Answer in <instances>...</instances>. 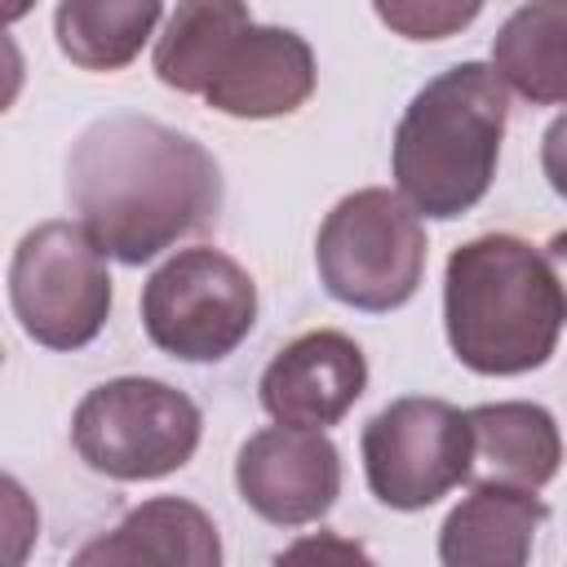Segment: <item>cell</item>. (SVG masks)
<instances>
[{"label":"cell","mask_w":567,"mask_h":567,"mask_svg":"<svg viewBox=\"0 0 567 567\" xmlns=\"http://www.w3.org/2000/svg\"><path fill=\"white\" fill-rule=\"evenodd\" d=\"M66 199L106 257L142 266L217 217L221 168L190 133L124 111L75 137Z\"/></svg>","instance_id":"cell-1"},{"label":"cell","mask_w":567,"mask_h":567,"mask_svg":"<svg viewBox=\"0 0 567 567\" xmlns=\"http://www.w3.org/2000/svg\"><path fill=\"white\" fill-rule=\"evenodd\" d=\"M567 323V292L545 252L518 235H478L447 257L443 328L478 377H523L549 363Z\"/></svg>","instance_id":"cell-2"},{"label":"cell","mask_w":567,"mask_h":567,"mask_svg":"<svg viewBox=\"0 0 567 567\" xmlns=\"http://www.w3.org/2000/svg\"><path fill=\"white\" fill-rule=\"evenodd\" d=\"M509 89L487 62H456L434 75L394 128V190L434 221L470 213L501 159Z\"/></svg>","instance_id":"cell-3"},{"label":"cell","mask_w":567,"mask_h":567,"mask_svg":"<svg viewBox=\"0 0 567 567\" xmlns=\"http://www.w3.org/2000/svg\"><path fill=\"white\" fill-rule=\"evenodd\" d=\"M425 252L421 213L385 186H363L337 199L315 239V266L328 297L368 315L412 301L425 275Z\"/></svg>","instance_id":"cell-4"},{"label":"cell","mask_w":567,"mask_h":567,"mask_svg":"<svg viewBox=\"0 0 567 567\" xmlns=\"http://www.w3.org/2000/svg\"><path fill=\"white\" fill-rule=\"evenodd\" d=\"M204 434L190 394L155 377H115L93 385L75 416L71 443L93 474L115 483H151L182 470Z\"/></svg>","instance_id":"cell-5"},{"label":"cell","mask_w":567,"mask_h":567,"mask_svg":"<svg viewBox=\"0 0 567 567\" xmlns=\"http://www.w3.org/2000/svg\"><path fill=\"white\" fill-rule=\"evenodd\" d=\"M9 306L35 346H89L111 319L106 248L80 221H40L13 248Z\"/></svg>","instance_id":"cell-6"},{"label":"cell","mask_w":567,"mask_h":567,"mask_svg":"<svg viewBox=\"0 0 567 567\" xmlns=\"http://www.w3.org/2000/svg\"><path fill=\"white\" fill-rule=\"evenodd\" d=\"M257 323V284L221 248H182L142 284V328L182 363H217Z\"/></svg>","instance_id":"cell-7"},{"label":"cell","mask_w":567,"mask_h":567,"mask_svg":"<svg viewBox=\"0 0 567 567\" xmlns=\"http://www.w3.org/2000/svg\"><path fill=\"white\" fill-rule=\"evenodd\" d=\"M363 474L381 505L425 509L470 478V416L447 399H394L363 425Z\"/></svg>","instance_id":"cell-8"},{"label":"cell","mask_w":567,"mask_h":567,"mask_svg":"<svg viewBox=\"0 0 567 567\" xmlns=\"http://www.w3.org/2000/svg\"><path fill=\"white\" fill-rule=\"evenodd\" d=\"M235 487L266 523L306 527L319 523L341 496V452L323 430L275 421L239 447Z\"/></svg>","instance_id":"cell-9"},{"label":"cell","mask_w":567,"mask_h":567,"mask_svg":"<svg viewBox=\"0 0 567 567\" xmlns=\"http://www.w3.org/2000/svg\"><path fill=\"white\" fill-rule=\"evenodd\" d=\"M368 390V359L354 337L337 328H315L288 341L261 372L257 399L284 425L328 430Z\"/></svg>","instance_id":"cell-10"},{"label":"cell","mask_w":567,"mask_h":567,"mask_svg":"<svg viewBox=\"0 0 567 567\" xmlns=\"http://www.w3.org/2000/svg\"><path fill=\"white\" fill-rule=\"evenodd\" d=\"M315 93V49L288 27L248 22L213 66L204 102L235 120H275Z\"/></svg>","instance_id":"cell-11"},{"label":"cell","mask_w":567,"mask_h":567,"mask_svg":"<svg viewBox=\"0 0 567 567\" xmlns=\"http://www.w3.org/2000/svg\"><path fill=\"white\" fill-rule=\"evenodd\" d=\"M545 518L549 509L532 487L474 483L439 527V558L447 567H523Z\"/></svg>","instance_id":"cell-12"},{"label":"cell","mask_w":567,"mask_h":567,"mask_svg":"<svg viewBox=\"0 0 567 567\" xmlns=\"http://www.w3.org/2000/svg\"><path fill=\"white\" fill-rule=\"evenodd\" d=\"M474 461L470 483H514V487H545L563 465V434L549 408L540 403H478L465 412Z\"/></svg>","instance_id":"cell-13"},{"label":"cell","mask_w":567,"mask_h":567,"mask_svg":"<svg viewBox=\"0 0 567 567\" xmlns=\"http://www.w3.org/2000/svg\"><path fill=\"white\" fill-rule=\"evenodd\" d=\"M80 567L97 563H177V567H217L221 540L213 518L182 496H155L128 509L106 536L89 540L75 554Z\"/></svg>","instance_id":"cell-14"},{"label":"cell","mask_w":567,"mask_h":567,"mask_svg":"<svg viewBox=\"0 0 567 567\" xmlns=\"http://www.w3.org/2000/svg\"><path fill=\"white\" fill-rule=\"evenodd\" d=\"M492 66L532 106L567 102V0L518 4L492 40Z\"/></svg>","instance_id":"cell-15"},{"label":"cell","mask_w":567,"mask_h":567,"mask_svg":"<svg viewBox=\"0 0 567 567\" xmlns=\"http://www.w3.org/2000/svg\"><path fill=\"white\" fill-rule=\"evenodd\" d=\"M248 22H252L248 0H177L173 18L155 35V53H151L159 84L204 97L217 58Z\"/></svg>","instance_id":"cell-16"},{"label":"cell","mask_w":567,"mask_h":567,"mask_svg":"<svg viewBox=\"0 0 567 567\" xmlns=\"http://www.w3.org/2000/svg\"><path fill=\"white\" fill-rule=\"evenodd\" d=\"M159 0H58V49L84 71H120L155 35Z\"/></svg>","instance_id":"cell-17"},{"label":"cell","mask_w":567,"mask_h":567,"mask_svg":"<svg viewBox=\"0 0 567 567\" xmlns=\"http://www.w3.org/2000/svg\"><path fill=\"white\" fill-rule=\"evenodd\" d=\"M487 0H372L377 18L403 40H447L461 35Z\"/></svg>","instance_id":"cell-18"},{"label":"cell","mask_w":567,"mask_h":567,"mask_svg":"<svg viewBox=\"0 0 567 567\" xmlns=\"http://www.w3.org/2000/svg\"><path fill=\"white\" fill-rule=\"evenodd\" d=\"M540 168L558 199H567V111L545 128L540 137Z\"/></svg>","instance_id":"cell-19"},{"label":"cell","mask_w":567,"mask_h":567,"mask_svg":"<svg viewBox=\"0 0 567 567\" xmlns=\"http://www.w3.org/2000/svg\"><path fill=\"white\" fill-rule=\"evenodd\" d=\"M545 257H549V266H554V275H558V284H563V292H567V230H558V235L545 244Z\"/></svg>","instance_id":"cell-20"},{"label":"cell","mask_w":567,"mask_h":567,"mask_svg":"<svg viewBox=\"0 0 567 567\" xmlns=\"http://www.w3.org/2000/svg\"><path fill=\"white\" fill-rule=\"evenodd\" d=\"M27 9H31V0H4V18H9V22H18Z\"/></svg>","instance_id":"cell-21"}]
</instances>
